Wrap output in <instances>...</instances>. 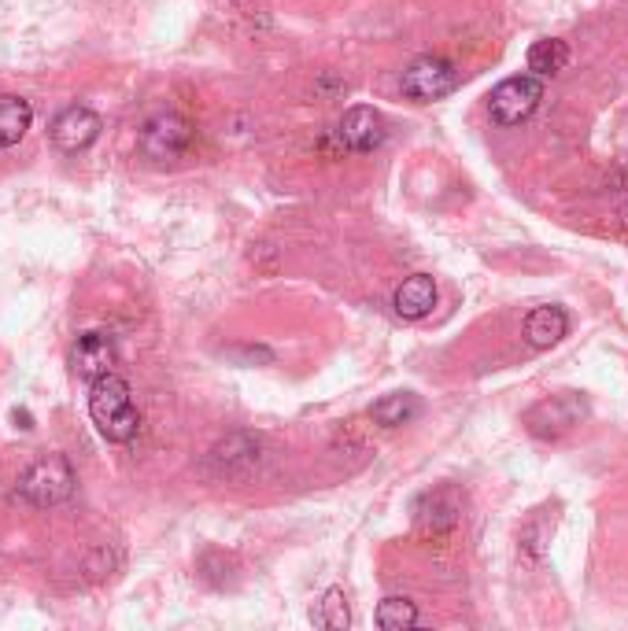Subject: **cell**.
<instances>
[{"label": "cell", "instance_id": "obj_13", "mask_svg": "<svg viewBox=\"0 0 628 631\" xmlns=\"http://www.w3.org/2000/svg\"><path fill=\"white\" fill-rule=\"evenodd\" d=\"M374 421L377 425H385V428H399V425H411L414 418L422 414V403L414 391H392V396L385 399H377L374 403Z\"/></svg>", "mask_w": 628, "mask_h": 631}, {"label": "cell", "instance_id": "obj_6", "mask_svg": "<svg viewBox=\"0 0 628 631\" xmlns=\"http://www.w3.org/2000/svg\"><path fill=\"white\" fill-rule=\"evenodd\" d=\"M585 418H588L585 399L574 396V391H563V396L544 399L540 407L529 410V432L540 439H558V436H566L569 428H577Z\"/></svg>", "mask_w": 628, "mask_h": 631}, {"label": "cell", "instance_id": "obj_11", "mask_svg": "<svg viewBox=\"0 0 628 631\" xmlns=\"http://www.w3.org/2000/svg\"><path fill=\"white\" fill-rule=\"evenodd\" d=\"M569 333V318L563 307H555V303H547V307H536L529 318H525V340H529L533 347H540V352H547V347L563 344Z\"/></svg>", "mask_w": 628, "mask_h": 631}, {"label": "cell", "instance_id": "obj_3", "mask_svg": "<svg viewBox=\"0 0 628 631\" xmlns=\"http://www.w3.org/2000/svg\"><path fill=\"white\" fill-rule=\"evenodd\" d=\"M544 100V82L536 74H514L507 82H499L488 96V115L499 126H518L540 108Z\"/></svg>", "mask_w": 628, "mask_h": 631}, {"label": "cell", "instance_id": "obj_16", "mask_svg": "<svg viewBox=\"0 0 628 631\" xmlns=\"http://www.w3.org/2000/svg\"><path fill=\"white\" fill-rule=\"evenodd\" d=\"M314 621H318L325 631H344L347 624H352V613H347L344 591H341V588H330V591L322 594V602H318V613H314Z\"/></svg>", "mask_w": 628, "mask_h": 631}, {"label": "cell", "instance_id": "obj_4", "mask_svg": "<svg viewBox=\"0 0 628 631\" xmlns=\"http://www.w3.org/2000/svg\"><path fill=\"white\" fill-rule=\"evenodd\" d=\"M193 141H196V130L189 126V119L174 115V111L149 119L141 130V152L155 163L182 160V155L193 149Z\"/></svg>", "mask_w": 628, "mask_h": 631}, {"label": "cell", "instance_id": "obj_2", "mask_svg": "<svg viewBox=\"0 0 628 631\" xmlns=\"http://www.w3.org/2000/svg\"><path fill=\"white\" fill-rule=\"evenodd\" d=\"M71 491H74V469L60 455L38 458L19 477V495L30 506H60L71 499Z\"/></svg>", "mask_w": 628, "mask_h": 631}, {"label": "cell", "instance_id": "obj_12", "mask_svg": "<svg viewBox=\"0 0 628 631\" xmlns=\"http://www.w3.org/2000/svg\"><path fill=\"white\" fill-rule=\"evenodd\" d=\"M30 119H33V111L22 96H11V93L0 96V149H11V144H19L27 138Z\"/></svg>", "mask_w": 628, "mask_h": 631}, {"label": "cell", "instance_id": "obj_14", "mask_svg": "<svg viewBox=\"0 0 628 631\" xmlns=\"http://www.w3.org/2000/svg\"><path fill=\"white\" fill-rule=\"evenodd\" d=\"M529 71L536 78H551L558 71H566V63H569V44L566 41H558V38H547V41H536L533 49H529Z\"/></svg>", "mask_w": 628, "mask_h": 631}, {"label": "cell", "instance_id": "obj_9", "mask_svg": "<svg viewBox=\"0 0 628 631\" xmlns=\"http://www.w3.org/2000/svg\"><path fill=\"white\" fill-rule=\"evenodd\" d=\"M71 366L74 374L89 380L93 385L97 377L111 374V366H115V344H111L108 333H82L78 336V344L71 347Z\"/></svg>", "mask_w": 628, "mask_h": 631}, {"label": "cell", "instance_id": "obj_7", "mask_svg": "<svg viewBox=\"0 0 628 631\" xmlns=\"http://www.w3.org/2000/svg\"><path fill=\"white\" fill-rule=\"evenodd\" d=\"M97 138H100V115H97V111L82 108V104L60 111L55 122H52V144L60 152H67V155L85 152Z\"/></svg>", "mask_w": 628, "mask_h": 631}, {"label": "cell", "instance_id": "obj_8", "mask_svg": "<svg viewBox=\"0 0 628 631\" xmlns=\"http://www.w3.org/2000/svg\"><path fill=\"white\" fill-rule=\"evenodd\" d=\"M336 138H341V144H344L347 152H374V149H381V144H385L388 126H385V119H381V111L358 104L352 111H344Z\"/></svg>", "mask_w": 628, "mask_h": 631}, {"label": "cell", "instance_id": "obj_10", "mask_svg": "<svg viewBox=\"0 0 628 631\" xmlns=\"http://www.w3.org/2000/svg\"><path fill=\"white\" fill-rule=\"evenodd\" d=\"M436 307V281L429 274H411L403 277V285L392 296V311L399 314L403 322H422L425 314H433Z\"/></svg>", "mask_w": 628, "mask_h": 631}, {"label": "cell", "instance_id": "obj_1", "mask_svg": "<svg viewBox=\"0 0 628 631\" xmlns=\"http://www.w3.org/2000/svg\"><path fill=\"white\" fill-rule=\"evenodd\" d=\"M89 418L108 444H130L141 428V414L133 407V391L122 377L104 374L89 388Z\"/></svg>", "mask_w": 628, "mask_h": 631}, {"label": "cell", "instance_id": "obj_5", "mask_svg": "<svg viewBox=\"0 0 628 631\" xmlns=\"http://www.w3.org/2000/svg\"><path fill=\"white\" fill-rule=\"evenodd\" d=\"M455 85H458L455 63L440 60V55H422V60H414L403 71V96L418 100V104H433V100L455 93Z\"/></svg>", "mask_w": 628, "mask_h": 631}, {"label": "cell", "instance_id": "obj_15", "mask_svg": "<svg viewBox=\"0 0 628 631\" xmlns=\"http://www.w3.org/2000/svg\"><path fill=\"white\" fill-rule=\"evenodd\" d=\"M422 617H418V605L411 599H399V594H392L377 605V628L385 631H407V628H418Z\"/></svg>", "mask_w": 628, "mask_h": 631}]
</instances>
